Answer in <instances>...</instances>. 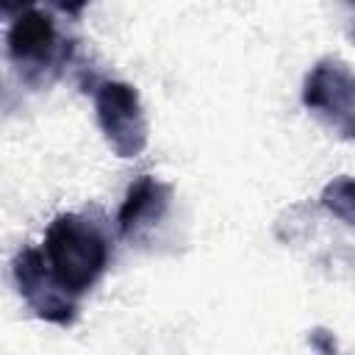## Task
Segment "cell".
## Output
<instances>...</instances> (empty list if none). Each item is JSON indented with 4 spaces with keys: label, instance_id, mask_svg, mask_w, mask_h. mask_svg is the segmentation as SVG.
<instances>
[{
    "label": "cell",
    "instance_id": "6da1fadb",
    "mask_svg": "<svg viewBox=\"0 0 355 355\" xmlns=\"http://www.w3.org/2000/svg\"><path fill=\"white\" fill-rule=\"evenodd\" d=\"M42 252L53 277L72 297H83L108 269L111 241L92 216L58 214L44 230Z\"/></svg>",
    "mask_w": 355,
    "mask_h": 355
},
{
    "label": "cell",
    "instance_id": "7a4b0ae2",
    "mask_svg": "<svg viewBox=\"0 0 355 355\" xmlns=\"http://www.w3.org/2000/svg\"><path fill=\"white\" fill-rule=\"evenodd\" d=\"M6 44L8 61L14 64L17 75L31 86L50 83L72 55V42L61 39L55 22L36 8L14 17Z\"/></svg>",
    "mask_w": 355,
    "mask_h": 355
},
{
    "label": "cell",
    "instance_id": "3957f363",
    "mask_svg": "<svg viewBox=\"0 0 355 355\" xmlns=\"http://www.w3.org/2000/svg\"><path fill=\"white\" fill-rule=\"evenodd\" d=\"M302 105L338 139L355 141V72L338 58H322L302 80Z\"/></svg>",
    "mask_w": 355,
    "mask_h": 355
},
{
    "label": "cell",
    "instance_id": "277c9868",
    "mask_svg": "<svg viewBox=\"0 0 355 355\" xmlns=\"http://www.w3.org/2000/svg\"><path fill=\"white\" fill-rule=\"evenodd\" d=\"M92 94L97 125L111 153L119 158H136L150 139V125L139 92L125 80H100Z\"/></svg>",
    "mask_w": 355,
    "mask_h": 355
},
{
    "label": "cell",
    "instance_id": "5b68a950",
    "mask_svg": "<svg viewBox=\"0 0 355 355\" xmlns=\"http://www.w3.org/2000/svg\"><path fill=\"white\" fill-rule=\"evenodd\" d=\"M11 277L25 305L50 324H72L78 316V297H72L50 272L42 247H22L11 261Z\"/></svg>",
    "mask_w": 355,
    "mask_h": 355
},
{
    "label": "cell",
    "instance_id": "8992f818",
    "mask_svg": "<svg viewBox=\"0 0 355 355\" xmlns=\"http://www.w3.org/2000/svg\"><path fill=\"white\" fill-rule=\"evenodd\" d=\"M172 205V186L158 180L155 175H139L116 211V227L119 236L128 241L141 239L147 230H153Z\"/></svg>",
    "mask_w": 355,
    "mask_h": 355
},
{
    "label": "cell",
    "instance_id": "52a82bcc",
    "mask_svg": "<svg viewBox=\"0 0 355 355\" xmlns=\"http://www.w3.org/2000/svg\"><path fill=\"white\" fill-rule=\"evenodd\" d=\"M322 208H327L336 219L347 222L355 227V178L349 175H341V178H333L324 189H322V197H319Z\"/></svg>",
    "mask_w": 355,
    "mask_h": 355
},
{
    "label": "cell",
    "instance_id": "ba28073f",
    "mask_svg": "<svg viewBox=\"0 0 355 355\" xmlns=\"http://www.w3.org/2000/svg\"><path fill=\"white\" fill-rule=\"evenodd\" d=\"M50 3H53L61 14H67V17H80L92 0H50Z\"/></svg>",
    "mask_w": 355,
    "mask_h": 355
},
{
    "label": "cell",
    "instance_id": "9c48e42d",
    "mask_svg": "<svg viewBox=\"0 0 355 355\" xmlns=\"http://www.w3.org/2000/svg\"><path fill=\"white\" fill-rule=\"evenodd\" d=\"M33 3H36V0H0V8H3L6 17H19V14L31 11Z\"/></svg>",
    "mask_w": 355,
    "mask_h": 355
},
{
    "label": "cell",
    "instance_id": "30bf717a",
    "mask_svg": "<svg viewBox=\"0 0 355 355\" xmlns=\"http://www.w3.org/2000/svg\"><path fill=\"white\" fill-rule=\"evenodd\" d=\"M344 19H347V36L355 42V0H344Z\"/></svg>",
    "mask_w": 355,
    "mask_h": 355
}]
</instances>
